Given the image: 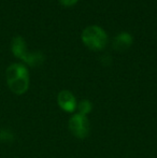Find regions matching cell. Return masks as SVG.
<instances>
[{"label": "cell", "mask_w": 157, "mask_h": 158, "mask_svg": "<svg viewBox=\"0 0 157 158\" xmlns=\"http://www.w3.org/2000/svg\"><path fill=\"white\" fill-rule=\"evenodd\" d=\"M6 80L9 89L15 95H24L29 88V71L24 64H10L6 70Z\"/></svg>", "instance_id": "1"}, {"label": "cell", "mask_w": 157, "mask_h": 158, "mask_svg": "<svg viewBox=\"0 0 157 158\" xmlns=\"http://www.w3.org/2000/svg\"><path fill=\"white\" fill-rule=\"evenodd\" d=\"M82 41L89 50L100 51L107 45L108 35L98 26H88L82 32Z\"/></svg>", "instance_id": "2"}, {"label": "cell", "mask_w": 157, "mask_h": 158, "mask_svg": "<svg viewBox=\"0 0 157 158\" xmlns=\"http://www.w3.org/2000/svg\"><path fill=\"white\" fill-rule=\"evenodd\" d=\"M68 127L72 135L80 140H83L88 137L90 131L89 119L85 115L80 113H74L70 116L68 122Z\"/></svg>", "instance_id": "3"}, {"label": "cell", "mask_w": 157, "mask_h": 158, "mask_svg": "<svg viewBox=\"0 0 157 158\" xmlns=\"http://www.w3.org/2000/svg\"><path fill=\"white\" fill-rule=\"evenodd\" d=\"M57 103H58L59 108L63 111L67 113H73L76 110V106L78 102L74 97V95L72 94L70 90H61L57 95Z\"/></svg>", "instance_id": "4"}, {"label": "cell", "mask_w": 157, "mask_h": 158, "mask_svg": "<svg viewBox=\"0 0 157 158\" xmlns=\"http://www.w3.org/2000/svg\"><path fill=\"white\" fill-rule=\"evenodd\" d=\"M11 51H12L13 55L15 57H17V58H19L21 60L24 61V59L28 55V52H27V46H26V42L23 37L17 35V37L13 38L12 42H11Z\"/></svg>", "instance_id": "5"}, {"label": "cell", "mask_w": 157, "mask_h": 158, "mask_svg": "<svg viewBox=\"0 0 157 158\" xmlns=\"http://www.w3.org/2000/svg\"><path fill=\"white\" fill-rule=\"evenodd\" d=\"M134 38L128 32H121L113 40V48L118 52H123L129 48L132 44Z\"/></svg>", "instance_id": "6"}, {"label": "cell", "mask_w": 157, "mask_h": 158, "mask_svg": "<svg viewBox=\"0 0 157 158\" xmlns=\"http://www.w3.org/2000/svg\"><path fill=\"white\" fill-rule=\"evenodd\" d=\"M43 60H44L43 55L40 52H36V53H28L24 63L27 64L30 67H38L43 63Z\"/></svg>", "instance_id": "7"}, {"label": "cell", "mask_w": 157, "mask_h": 158, "mask_svg": "<svg viewBox=\"0 0 157 158\" xmlns=\"http://www.w3.org/2000/svg\"><path fill=\"white\" fill-rule=\"evenodd\" d=\"M76 110H78V113L82 115H85L87 116L93 110V103L87 99H84L82 101H80L76 106Z\"/></svg>", "instance_id": "8"}, {"label": "cell", "mask_w": 157, "mask_h": 158, "mask_svg": "<svg viewBox=\"0 0 157 158\" xmlns=\"http://www.w3.org/2000/svg\"><path fill=\"white\" fill-rule=\"evenodd\" d=\"M14 139V135L8 129H0V141L1 142H11Z\"/></svg>", "instance_id": "9"}, {"label": "cell", "mask_w": 157, "mask_h": 158, "mask_svg": "<svg viewBox=\"0 0 157 158\" xmlns=\"http://www.w3.org/2000/svg\"><path fill=\"white\" fill-rule=\"evenodd\" d=\"M60 2V4H63L64 6H72L78 2V0H58Z\"/></svg>", "instance_id": "10"}]
</instances>
